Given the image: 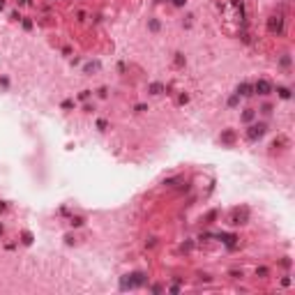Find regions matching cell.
Listing matches in <instances>:
<instances>
[{
  "label": "cell",
  "mask_w": 295,
  "mask_h": 295,
  "mask_svg": "<svg viewBox=\"0 0 295 295\" xmlns=\"http://www.w3.org/2000/svg\"><path fill=\"white\" fill-rule=\"evenodd\" d=\"M254 92H258V95H270V92H272V83L265 81V79L256 81V83H254Z\"/></svg>",
  "instance_id": "277c9868"
},
{
  "label": "cell",
  "mask_w": 295,
  "mask_h": 295,
  "mask_svg": "<svg viewBox=\"0 0 295 295\" xmlns=\"http://www.w3.org/2000/svg\"><path fill=\"white\" fill-rule=\"evenodd\" d=\"M244 217H247V210L242 212V215L235 210V212H233V224H244Z\"/></svg>",
  "instance_id": "ba28073f"
},
{
  "label": "cell",
  "mask_w": 295,
  "mask_h": 295,
  "mask_svg": "<svg viewBox=\"0 0 295 295\" xmlns=\"http://www.w3.org/2000/svg\"><path fill=\"white\" fill-rule=\"evenodd\" d=\"M150 30H159V21H150Z\"/></svg>",
  "instance_id": "9a60e30c"
},
{
  "label": "cell",
  "mask_w": 295,
  "mask_h": 295,
  "mask_svg": "<svg viewBox=\"0 0 295 295\" xmlns=\"http://www.w3.org/2000/svg\"><path fill=\"white\" fill-rule=\"evenodd\" d=\"M143 284H145V274L143 272H134V274H129V277H125V279L120 281L122 288H136V286H143Z\"/></svg>",
  "instance_id": "6da1fadb"
},
{
  "label": "cell",
  "mask_w": 295,
  "mask_h": 295,
  "mask_svg": "<svg viewBox=\"0 0 295 295\" xmlns=\"http://www.w3.org/2000/svg\"><path fill=\"white\" fill-rule=\"evenodd\" d=\"M97 127L99 129H106V120H97Z\"/></svg>",
  "instance_id": "ac0fdd59"
},
{
  "label": "cell",
  "mask_w": 295,
  "mask_h": 295,
  "mask_svg": "<svg viewBox=\"0 0 295 295\" xmlns=\"http://www.w3.org/2000/svg\"><path fill=\"white\" fill-rule=\"evenodd\" d=\"M288 65H291V58L284 56V58H281V67H288Z\"/></svg>",
  "instance_id": "5bb4252c"
},
{
  "label": "cell",
  "mask_w": 295,
  "mask_h": 295,
  "mask_svg": "<svg viewBox=\"0 0 295 295\" xmlns=\"http://www.w3.org/2000/svg\"><path fill=\"white\" fill-rule=\"evenodd\" d=\"M88 97H90V90H83V92L79 95V99H88Z\"/></svg>",
  "instance_id": "2e32d148"
},
{
  "label": "cell",
  "mask_w": 295,
  "mask_h": 295,
  "mask_svg": "<svg viewBox=\"0 0 295 295\" xmlns=\"http://www.w3.org/2000/svg\"><path fill=\"white\" fill-rule=\"evenodd\" d=\"M238 102H240V95H233L228 99V106H238Z\"/></svg>",
  "instance_id": "7c38bea8"
},
{
  "label": "cell",
  "mask_w": 295,
  "mask_h": 295,
  "mask_svg": "<svg viewBox=\"0 0 295 295\" xmlns=\"http://www.w3.org/2000/svg\"><path fill=\"white\" fill-rule=\"evenodd\" d=\"M263 134H265V125H263V122H258V125H251V127H249L247 138H249V141H256V138H261Z\"/></svg>",
  "instance_id": "7a4b0ae2"
},
{
  "label": "cell",
  "mask_w": 295,
  "mask_h": 295,
  "mask_svg": "<svg viewBox=\"0 0 295 295\" xmlns=\"http://www.w3.org/2000/svg\"><path fill=\"white\" fill-rule=\"evenodd\" d=\"M23 242L30 244V242H32V235H30V233H23Z\"/></svg>",
  "instance_id": "4fadbf2b"
},
{
  "label": "cell",
  "mask_w": 295,
  "mask_h": 295,
  "mask_svg": "<svg viewBox=\"0 0 295 295\" xmlns=\"http://www.w3.org/2000/svg\"><path fill=\"white\" fill-rule=\"evenodd\" d=\"M148 90H150V95H162L164 92V83H150Z\"/></svg>",
  "instance_id": "52a82bcc"
},
{
  "label": "cell",
  "mask_w": 295,
  "mask_h": 295,
  "mask_svg": "<svg viewBox=\"0 0 295 295\" xmlns=\"http://www.w3.org/2000/svg\"><path fill=\"white\" fill-rule=\"evenodd\" d=\"M238 95H240V97H249V95H254V85H249V83H240V85H238Z\"/></svg>",
  "instance_id": "5b68a950"
},
{
  "label": "cell",
  "mask_w": 295,
  "mask_h": 295,
  "mask_svg": "<svg viewBox=\"0 0 295 295\" xmlns=\"http://www.w3.org/2000/svg\"><path fill=\"white\" fill-rule=\"evenodd\" d=\"M242 120H244V122H249V120H254V111H251V109H249V111H244Z\"/></svg>",
  "instance_id": "8fae6325"
},
{
  "label": "cell",
  "mask_w": 295,
  "mask_h": 295,
  "mask_svg": "<svg viewBox=\"0 0 295 295\" xmlns=\"http://www.w3.org/2000/svg\"><path fill=\"white\" fill-rule=\"evenodd\" d=\"M268 30L279 35L281 30H284V19H281V16H270V21H268Z\"/></svg>",
  "instance_id": "3957f363"
},
{
  "label": "cell",
  "mask_w": 295,
  "mask_h": 295,
  "mask_svg": "<svg viewBox=\"0 0 295 295\" xmlns=\"http://www.w3.org/2000/svg\"><path fill=\"white\" fill-rule=\"evenodd\" d=\"M173 2H175V5H178V7H182V5H185V2H187V0H173Z\"/></svg>",
  "instance_id": "d6986e66"
},
{
  "label": "cell",
  "mask_w": 295,
  "mask_h": 295,
  "mask_svg": "<svg viewBox=\"0 0 295 295\" xmlns=\"http://www.w3.org/2000/svg\"><path fill=\"white\" fill-rule=\"evenodd\" d=\"M221 143H226V145H233V143H235V132H231V129H226V132L221 134Z\"/></svg>",
  "instance_id": "8992f818"
},
{
  "label": "cell",
  "mask_w": 295,
  "mask_h": 295,
  "mask_svg": "<svg viewBox=\"0 0 295 295\" xmlns=\"http://www.w3.org/2000/svg\"><path fill=\"white\" fill-rule=\"evenodd\" d=\"M277 92H279V97H281V99H288V97H291V90H288V88H279Z\"/></svg>",
  "instance_id": "9c48e42d"
},
{
  "label": "cell",
  "mask_w": 295,
  "mask_h": 295,
  "mask_svg": "<svg viewBox=\"0 0 295 295\" xmlns=\"http://www.w3.org/2000/svg\"><path fill=\"white\" fill-rule=\"evenodd\" d=\"M72 224H74V226H81V224H83V219H81V217H76V219H72Z\"/></svg>",
  "instance_id": "e0dca14e"
},
{
  "label": "cell",
  "mask_w": 295,
  "mask_h": 295,
  "mask_svg": "<svg viewBox=\"0 0 295 295\" xmlns=\"http://www.w3.org/2000/svg\"><path fill=\"white\" fill-rule=\"evenodd\" d=\"M0 233H2V226H0Z\"/></svg>",
  "instance_id": "ffe728a7"
},
{
  "label": "cell",
  "mask_w": 295,
  "mask_h": 295,
  "mask_svg": "<svg viewBox=\"0 0 295 295\" xmlns=\"http://www.w3.org/2000/svg\"><path fill=\"white\" fill-rule=\"evenodd\" d=\"M175 65H178V67L185 65V56H182V53H175Z\"/></svg>",
  "instance_id": "30bf717a"
}]
</instances>
